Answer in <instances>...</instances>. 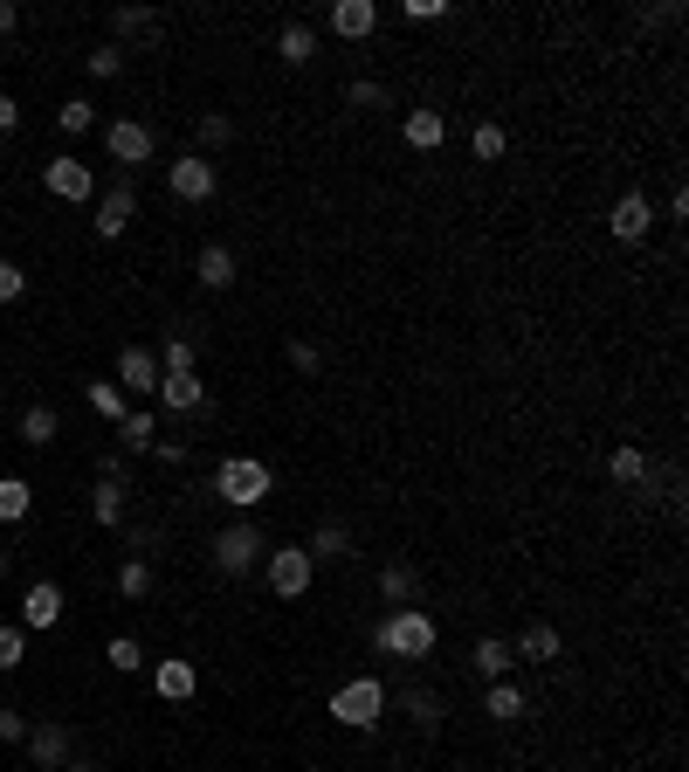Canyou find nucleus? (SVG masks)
Instances as JSON below:
<instances>
[{
  "label": "nucleus",
  "mask_w": 689,
  "mask_h": 772,
  "mask_svg": "<svg viewBox=\"0 0 689 772\" xmlns=\"http://www.w3.org/2000/svg\"><path fill=\"white\" fill-rule=\"evenodd\" d=\"M269 490H276V476H269V462H255V455H227L214 470V497L235 504V510H255Z\"/></svg>",
  "instance_id": "obj_1"
},
{
  "label": "nucleus",
  "mask_w": 689,
  "mask_h": 772,
  "mask_svg": "<svg viewBox=\"0 0 689 772\" xmlns=\"http://www.w3.org/2000/svg\"><path fill=\"white\" fill-rule=\"evenodd\" d=\"M373 641L387 655H400V662H421L427 649H435V621H427V607H400V614H387V621L373 628Z\"/></svg>",
  "instance_id": "obj_2"
},
{
  "label": "nucleus",
  "mask_w": 689,
  "mask_h": 772,
  "mask_svg": "<svg viewBox=\"0 0 689 772\" xmlns=\"http://www.w3.org/2000/svg\"><path fill=\"white\" fill-rule=\"evenodd\" d=\"M379 710H387V690H379L373 676H352L345 690H331V717H338L345 731H373Z\"/></svg>",
  "instance_id": "obj_3"
},
{
  "label": "nucleus",
  "mask_w": 689,
  "mask_h": 772,
  "mask_svg": "<svg viewBox=\"0 0 689 772\" xmlns=\"http://www.w3.org/2000/svg\"><path fill=\"white\" fill-rule=\"evenodd\" d=\"M311 573H318V559L303 552V545H276L269 552V594L276 600H297L303 586H311Z\"/></svg>",
  "instance_id": "obj_4"
},
{
  "label": "nucleus",
  "mask_w": 689,
  "mask_h": 772,
  "mask_svg": "<svg viewBox=\"0 0 689 772\" xmlns=\"http://www.w3.org/2000/svg\"><path fill=\"white\" fill-rule=\"evenodd\" d=\"M214 565H221V573H248V565H263V531H255V525L214 531Z\"/></svg>",
  "instance_id": "obj_5"
},
{
  "label": "nucleus",
  "mask_w": 689,
  "mask_h": 772,
  "mask_svg": "<svg viewBox=\"0 0 689 772\" xmlns=\"http://www.w3.org/2000/svg\"><path fill=\"white\" fill-rule=\"evenodd\" d=\"M166 187L180 194V200H214L221 173L208 166V152H187V159H173V166H166Z\"/></svg>",
  "instance_id": "obj_6"
},
{
  "label": "nucleus",
  "mask_w": 689,
  "mask_h": 772,
  "mask_svg": "<svg viewBox=\"0 0 689 772\" xmlns=\"http://www.w3.org/2000/svg\"><path fill=\"white\" fill-rule=\"evenodd\" d=\"M104 145H111V159H118V166H145V159H152V124L118 118L111 132H104Z\"/></svg>",
  "instance_id": "obj_7"
},
{
  "label": "nucleus",
  "mask_w": 689,
  "mask_h": 772,
  "mask_svg": "<svg viewBox=\"0 0 689 772\" xmlns=\"http://www.w3.org/2000/svg\"><path fill=\"white\" fill-rule=\"evenodd\" d=\"M159 359H152L145 345H124L118 352V386H124V394H159Z\"/></svg>",
  "instance_id": "obj_8"
},
{
  "label": "nucleus",
  "mask_w": 689,
  "mask_h": 772,
  "mask_svg": "<svg viewBox=\"0 0 689 772\" xmlns=\"http://www.w3.org/2000/svg\"><path fill=\"white\" fill-rule=\"evenodd\" d=\"M56 621H63V586L35 580L29 594H21V628H56Z\"/></svg>",
  "instance_id": "obj_9"
},
{
  "label": "nucleus",
  "mask_w": 689,
  "mask_h": 772,
  "mask_svg": "<svg viewBox=\"0 0 689 772\" xmlns=\"http://www.w3.org/2000/svg\"><path fill=\"white\" fill-rule=\"evenodd\" d=\"M132 214H138V194L118 179V187H111L104 200H97V235H104V242H118L124 228H132Z\"/></svg>",
  "instance_id": "obj_10"
},
{
  "label": "nucleus",
  "mask_w": 689,
  "mask_h": 772,
  "mask_svg": "<svg viewBox=\"0 0 689 772\" xmlns=\"http://www.w3.org/2000/svg\"><path fill=\"white\" fill-rule=\"evenodd\" d=\"M48 194H56V200H90L97 194V179H90V166L84 159H48Z\"/></svg>",
  "instance_id": "obj_11"
},
{
  "label": "nucleus",
  "mask_w": 689,
  "mask_h": 772,
  "mask_svg": "<svg viewBox=\"0 0 689 772\" xmlns=\"http://www.w3.org/2000/svg\"><path fill=\"white\" fill-rule=\"evenodd\" d=\"M373 29H379V8H373V0H338V8H331V35L366 42Z\"/></svg>",
  "instance_id": "obj_12"
},
{
  "label": "nucleus",
  "mask_w": 689,
  "mask_h": 772,
  "mask_svg": "<svg viewBox=\"0 0 689 772\" xmlns=\"http://www.w3.org/2000/svg\"><path fill=\"white\" fill-rule=\"evenodd\" d=\"M159 400L173 407V415H200V407H208V386H200V373H166Z\"/></svg>",
  "instance_id": "obj_13"
},
{
  "label": "nucleus",
  "mask_w": 689,
  "mask_h": 772,
  "mask_svg": "<svg viewBox=\"0 0 689 772\" xmlns=\"http://www.w3.org/2000/svg\"><path fill=\"white\" fill-rule=\"evenodd\" d=\"M607 228H614L621 242H648V228H655V208H648V194H627L621 208H614V221H607Z\"/></svg>",
  "instance_id": "obj_14"
},
{
  "label": "nucleus",
  "mask_w": 689,
  "mask_h": 772,
  "mask_svg": "<svg viewBox=\"0 0 689 772\" xmlns=\"http://www.w3.org/2000/svg\"><path fill=\"white\" fill-rule=\"evenodd\" d=\"M152 690H159L166 704H187L193 690H200V669L193 662H159V669H152Z\"/></svg>",
  "instance_id": "obj_15"
},
{
  "label": "nucleus",
  "mask_w": 689,
  "mask_h": 772,
  "mask_svg": "<svg viewBox=\"0 0 689 772\" xmlns=\"http://www.w3.org/2000/svg\"><path fill=\"white\" fill-rule=\"evenodd\" d=\"M29 752H35V765H42V772L69 765V731H63V725H35V731H29Z\"/></svg>",
  "instance_id": "obj_16"
},
{
  "label": "nucleus",
  "mask_w": 689,
  "mask_h": 772,
  "mask_svg": "<svg viewBox=\"0 0 689 772\" xmlns=\"http://www.w3.org/2000/svg\"><path fill=\"white\" fill-rule=\"evenodd\" d=\"M400 132H407V145H414V152H435V145L448 139V118L421 104V111H407V124H400Z\"/></svg>",
  "instance_id": "obj_17"
},
{
  "label": "nucleus",
  "mask_w": 689,
  "mask_h": 772,
  "mask_svg": "<svg viewBox=\"0 0 689 772\" xmlns=\"http://www.w3.org/2000/svg\"><path fill=\"white\" fill-rule=\"evenodd\" d=\"M276 56H284L290 69H303L318 56V35H311V21H284V35H276Z\"/></svg>",
  "instance_id": "obj_18"
},
{
  "label": "nucleus",
  "mask_w": 689,
  "mask_h": 772,
  "mask_svg": "<svg viewBox=\"0 0 689 772\" xmlns=\"http://www.w3.org/2000/svg\"><path fill=\"white\" fill-rule=\"evenodd\" d=\"M200 283H208V290H227V283H235V249H221V242L200 249Z\"/></svg>",
  "instance_id": "obj_19"
},
{
  "label": "nucleus",
  "mask_w": 689,
  "mask_h": 772,
  "mask_svg": "<svg viewBox=\"0 0 689 772\" xmlns=\"http://www.w3.org/2000/svg\"><path fill=\"white\" fill-rule=\"evenodd\" d=\"M482 717H497V725H518V717H524V690H518V683H490V697H482Z\"/></svg>",
  "instance_id": "obj_20"
},
{
  "label": "nucleus",
  "mask_w": 689,
  "mask_h": 772,
  "mask_svg": "<svg viewBox=\"0 0 689 772\" xmlns=\"http://www.w3.org/2000/svg\"><path fill=\"white\" fill-rule=\"evenodd\" d=\"M90 518L104 525V531L124 525V483H97V490H90Z\"/></svg>",
  "instance_id": "obj_21"
},
{
  "label": "nucleus",
  "mask_w": 689,
  "mask_h": 772,
  "mask_svg": "<svg viewBox=\"0 0 689 772\" xmlns=\"http://www.w3.org/2000/svg\"><path fill=\"white\" fill-rule=\"evenodd\" d=\"M510 655H524V662H552V655H558V628L531 621V628L518 635V649H510Z\"/></svg>",
  "instance_id": "obj_22"
},
{
  "label": "nucleus",
  "mask_w": 689,
  "mask_h": 772,
  "mask_svg": "<svg viewBox=\"0 0 689 772\" xmlns=\"http://www.w3.org/2000/svg\"><path fill=\"white\" fill-rule=\"evenodd\" d=\"M510 669H518V655H510V641H476V676H490L503 683Z\"/></svg>",
  "instance_id": "obj_23"
},
{
  "label": "nucleus",
  "mask_w": 689,
  "mask_h": 772,
  "mask_svg": "<svg viewBox=\"0 0 689 772\" xmlns=\"http://www.w3.org/2000/svg\"><path fill=\"white\" fill-rule=\"evenodd\" d=\"M29 504H35V490L21 476H0V525H21L29 518Z\"/></svg>",
  "instance_id": "obj_24"
},
{
  "label": "nucleus",
  "mask_w": 689,
  "mask_h": 772,
  "mask_svg": "<svg viewBox=\"0 0 689 772\" xmlns=\"http://www.w3.org/2000/svg\"><path fill=\"white\" fill-rule=\"evenodd\" d=\"M311 559H352V531L345 525H318V545H303Z\"/></svg>",
  "instance_id": "obj_25"
},
{
  "label": "nucleus",
  "mask_w": 689,
  "mask_h": 772,
  "mask_svg": "<svg viewBox=\"0 0 689 772\" xmlns=\"http://www.w3.org/2000/svg\"><path fill=\"white\" fill-rule=\"evenodd\" d=\"M118 594H124V600H145V594H152V559H124Z\"/></svg>",
  "instance_id": "obj_26"
},
{
  "label": "nucleus",
  "mask_w": 689,
  "mask_h": 772,
  "mask_svg": "<svg viewBox=\"0 0 689 772\" xmlns=\"http://www.w3.org/2000/svg\"><path fill=\"white\" fill-rule=\"evenodd\" d=\"M607 476H614V483H642L648 476V455L642 449H614V455H607Z\"/></svg>",
  "instance_id": "obj_27"
},
{
  "label": "nucleus",
  "mask_w": 689,
  "mask_h": 772,
  "mask_svg": "<svg viewBox=\"0 0 689 772\" xmlns=\"http://www.w3.org/2000/svg\"><path fill=\"white\" fill-rule=\"evenodd\" d=\"M90 407H97V415H104V421H124V415H132V400H124V386H104V379L90 386Z\"/></svg>",
  "instance_id": "obj_28"
},
{
  "label": "nucleus",
  "mask_w": 689,
  "mask_h": 772,
  "mask_svg": "<svg viewBox=\"0 0 689 772\" xmlns=\"http://www.w3.org/2000/svg\"><path fill=\"white\" fill-rule=\"evenodd\" d=\"M414 586H421V580H414V565H387V573H379V594H387L393 607H400V600H414Z\"/></svg>",
  "instance_id": "obj_29"
},
{
  "label": "nucleus",
  "mask_w": 689,
  "mask_h": 772,
  "mask_svg": "<svg viewBox=\"0 0 689 772\" xmlns=\"http://www.w3.org/2000/svg\"><path fill=\"white\" fill-rule=\"evenodd\" d=\"M111 29H118V35H159V14H152V8H118Z\"/></svg>",
  "instance_id": "obj_30"
},
{
  "label": "nucleus",
  "mask_w": 689,
  "mask_h": 772,
  "mask_svg": "<svg viewBox=\"0 0 689 772\" xmlns=\"http://www.w3.org/2000/svg\"><path fill=\"white\" fill-rule=\"evenodd\" d=\"M21 434H29L35 449H42V442H56V407H29V415H21Z\"/></svg>",
  "instance_id": "obj_31"
},
{
  "label": "nucleus",
  "mask_w": 689,
  "mask_h": 772,
  "mask_svg": "<svg viewBox=\"0 0 689 772\" xmlns=\"http://www.w3.org/2000/svg\"><path fill=\"white\" fill-rule=\"evenodd\" d=\"M104 662H111V669H124V676H132V669H145V649H138L132 635H118L111 649H104Z\"/></svg>",
  "instance_id": "obj_32"
},
{
  "label": "nucleus",
  "mask_w": 689,
  "mask_h": 772,
  "mask_svg": "<svg viewBox=\"0 0 689 772\" xmlns=\"http://www.w3.org/2000/svg\"><path fill=\"white\" fill-rule=\"evenodd\" d=\"M118 442L124 449H152V415H138V407H132V415L118 421Z\"/></svg>",
  "instance_id": "obj_33"
},
{
  "label": "nucleus",
  "mask_w": 689,
  "mask_h": 772,
  "mask_svg": "<svg viewBox=\"0 0 689 772\" xmlns=\"http://www.w3.org/2000/svg\"><path fill=\"white\" fill-rule=\"evenodd\" d=\"M159 373H193V339H166V352H159Z\"/></svg>",
  "instance_id": "obj_34"
},
{
  "label": "nucleus",
  "mask_w": 689,
  "mask_h": 772,
  "mask_svg": "<svg viewBox=\"0 0 689 772\" xmlns=\"http://www.w3.org/2000/svg\"><path fill=\"white\" fill-rule=\"evenodd\" d=\"M469 145H476V159H503V145H510V139H503V124H476V139H469Z\"/></svg>",
  "instance_id": "obj_35"
},
{
  "label": "nucleus",
  "mask_w": 689,
  "mask_h": 772,
  "mask_svg": "<svg viewBox=\"0 0 689 772\" xmlns=\"http://www.w3.org/2000/svg\"><path fill=\"white\" fill-rule=\"evenodd\" d=\"M56 118H63V132H90V124H97V111L84 104V97H69V104H63Z\"/></svg>",
  "instance_id": "obj_36"
},
{
  "label": "nucleus",
  "mask_w": 689,
  "mask_h": 772,
  "mask_svg": "<svg viewBox=\"0 0 689 772\" xmlns=\"http://www.w3.org/2000/svg\"><path fill=\"white\" fill-rule=\"evenodd\" d=\"M227 139H235V124H227L221 111H208V118H200V145H214V152H221Z\"/></svg>",
  "instance_id": "obj_37"
},
{
  "label": "nucleus",
  "mask_w": 689,
  "mask_h": 772,
  "mask_svg": "<svg viewBox=\"0 0 689 772\" xmlns=\"http://www.w3.org/2000/svg\"><path fill=\"white\" fill-rule=\"evenodd\" d=\"M84 63H90V76H118V69H124V48L104 42V48H97V56H84Z\"/></svg>",
  "instance_id": "obj_38"
},
{
  "label": "nucleus",
  "mask_w": 689,
  "mask_h": 772,
  "mask_svg": "<svg viewBox=\"0 0 689 772\" xmlns=\"http://www.w3.org/2000/svg\"><path fill=\"white\" fill-rule=\"evenodd\" d=\"M21 649H29V635H21V628H0V669H21Z\"/></svg>",
  "instance_id": "obj_39"
},
{
  "label": "nucleus",
  "mask_w": 689,
  "mask_h": 772,
  "mask_svg": "<svg viewBox=\"0 0 689 772\" xmlns=\"http://www.w3.org/2000/svg\"><path fill=\"white\" fill-rule=\"evenodd\" d=\"M21 290H29V276H21V263H0V304H14Z\"/></svg>",
  "instance_id": "obj_40"
},
{
  "label": "nucleus",
  "mask_w": 689,
  "mask_h": 772,
  "mask_svg": "<svg viewBox=\"0 0 689 772\" xmlns=\"http://www.w3.org/2000/svg\"><path fill=\"white\" fill-rule=\"evenodd\" d=\"M290 366H297V373H318V366H324V352H318L311 339H297V345H290Z\"/></svg>",
  "instance_id": "obj_41"
},
{
  "label": "nucleus",
  "mask_w": 689,
  "mask_h": 772,
  "mask_svg": "<svg viewBox=\"0 0 689 772\" xmlns=\"http://www.w3.org/2000/svg\"><path fill=\"white\" fill-rule=\"evenodd\" d=\"M400 14H407V21H442V14H448V0H407Z\"/></svg>",
  "instance_id": "obj_42"
},
{
  "label": "nucleus",
  "mask_w": 689,
  "mask_h": 772,
  "mask_svg": "<svg viewBox=\"0 0 689 772\" xmlns=\"http://www.w3.org/2000/svg\"><path fill=\"white\" fill-rule=\"evenodd\" d=\"M407 710H414V717H421V725H427V731H435V725H442V704H435V697H421V690H414V697H407Z\"/></svg>",
  "instance_id": "obj_43"
},
{
  "label": "nucleus",
  "mask_w": 689,
  "mask_h": 772,
  "mask_svg": "<svg viewBox=\"0 0 689 772\" xmlns=\"http://www.w3.org/2000/svg\"><path fill=\"white\" fill-rule=\"evenodd\" d=\"M0 738H8V745L29 738V717H21V710H0Z\"/></svg>",
  "instance_id": "obj_44"
},
{
  "label": "nucleus",
  "mask_w": 689,
  "mask_h": 772,
  "mask_svg": "<svg viewBox=\"0 0 689 772\" xmlns=\"http://www.w3.org/2000/svg\"><path fill=\"white\" fill-rule=\"evenodd\" d=\"M345 97H352V104H387V90H379V84H352Z\"/></svg>",
  "instance_id": "obj_45"
},
{
  "label": "nucleus",
  "mask_w": 689,
  "mask_h": 772,
  "mask_svg": "<svg viewBox=\"0 0 689 772\" xmlns=\"http://www.w3.org/2000/svg\"><path fill=\"white\" fill-rule=\"evenodd\" d=\"M14 21H21V8H14V0H0V35H14Z\"/></svg>",
  "instance_id": "obj_46"
},
{
  "label": "nucleus",
  "mask_w": 689,
  "mask_h": 772,
  "mask_svg": "<svg viewBox=\"0 0 689 772\" xmlns=\"http://www.w3.org/2000/svg\"><path fill=\"white\" fill-rule=\"evenodd\" d=\"M0 132H14V97H0Z\"/></svg>",
  "instance_id": "obj_47"
},
{
  "label": "nucleus",
  "mask_w": 689,
  "mask_h": 772,
  "mask_svg": "<svg viewBox=\"0 0 689 772\" xmlns=\"http://www.w3.org/2000/svg\"><path fill=\"white\" fill-rule=\"evenodd\" d=\"M56 772H97V765H84V759H69V765H56Z\"/></svg>",
  "instance_id": "obj_48"
},
{
  "label": "nucleus",
  "mask_w": 689,
  "mask_h": 772,
  "mask_svg": "<svg viewBox=\"0 0 689 772\" xmlns=\"http://www.w3.org/2000/svg\"><path fill=\"white\" fill-rule=\"evenodd\" d=\"M0 573H8V545H0Z\"/></svg>",
  "instance_id": "obj_49"
},
{
  "label": "nucleus",
  "mask_w": 689,
  "mask_h": 772,
  "mask_svg": "<svg viewBox=\"0 0 689 772\" xmlns=\"http://www.w3.org/2000/svg\"><path fill=\"white\" fill-rule=\"evenodd\" d=\"M0 415H8V400H0Z\"/></svg>",
  "instance_id": "obj_50"
}]
</instances>
